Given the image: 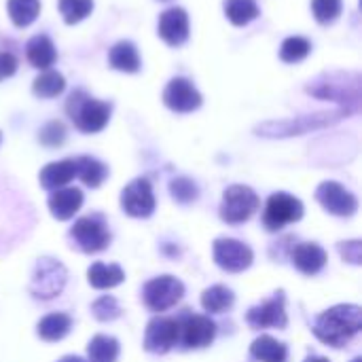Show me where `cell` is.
<instances>
[{"mask_svg":"<svg viewBox=\"0 0 362 362\" xmlns=\"http://www.w3.org/2000/svg\"><path fill=\"white\" fill-rule=\"evenodd\" d=\"M362 329V310L358 305H335L322 312L314 322V335L331 346L344 348Z\"/></svg>","mask_w":362,"mask_h":362,"instance_id":"obj_1","label":"cell"},{"mask_svg":"<svg viewBox=\"0 0 362 362\" xmlns=\"http://www.w3.org/2000/svg\"><path fill=\"white\" fill-rule=\"evenodd\" d=\"M308 93L320 98V100H333L339 102L344 106V110H358V102H361V78L358 74H341V72H333V74H325L320 78H316L312 85H308Z\"/></svg>","mask_w":362,"mask_h":362,"instance_id":"obj_2","label":"cell"},{"mask_svg":"<svg viewBox=\"0 0 362 362\" xmlns=\"http://www.w3.org/2000/svg\"><path fill=\"white\" fill-rule=\"evenodd\" d=\"M110 110H112V106L108 102L95 100L91 95H87L83 89L72 91L68 102H66L68 117L85 134L102 132L106 127L108 119H110Z\"/></svg>","mask_w":362,"mask_h":362,"instance_id":"obj_3","label":"cell"},{"mask_svg":"<svg viewBox=\"0 0 362 362\" xmlns=\"http://www.w3.org/2000/svg\"><path fill=\"white\" fill-rule=\"evenodd\" d=\"M346 110H337V112H316V115H305V117H297V119H286V121H269L257 127L259 136L265 138H288V136H301L305 132L312 129H320L327 127L331 123H337L341 117H346Z\"/></svg>","mask_w":362,"mask_h":362,"instance_id":"obj_4","label":"cell"},{"mask_svg":"<svg viewBox=\"0 0 362 362\" xmlns=\"http://www.w3.org/2000/svg\"><path fill=\"white\" fill-rule=\"evenodd\" d=\"M259 195L246 185H231L223 193L221 202V218L229 225L246 223L259 210Z\"/></svg>","mask_w":362,"mask_h":362,"instance_id":"obj_5","label":"cell"},{"mask_svg":"<svg viewBox=\"0 0 362 362\" xmlns=\"http://www.w3.org/2000/svg\"><path fill=\"white\" fill-rule=\"evenodd\" d=\"M66 280H68V272L59 261L40 259L36 263V269L30 282V293L36 299H53L64 291Z\"/></svg>","mask_w":362,"mask_h":362,"instance_id":"obj_6","label":"cell"},{"mask_svg":"<svg viewBox=\"0 0 362 362\" xmlns=\"http://www.w3.org/2000/svg\"><path fill=\"white\" fill-rule=\"evenodd\" d=\"M182 295H185V284L174 276L153 278L151 282H146V286L142 291L144 305L151 312H165V310L174 308L182 299Z\"/></svg>","mask_w":362,"mask_h":362,"instance_id":"obj_7","label":"cell"},{"mask_svg":"<svg viewBox=\"0 0 362 362\" xmlns=\"http://www.w3.org/2000/svg\"><path fill=\"white\" fill-rule=\"evenodd\" d=\"M303 216V204L301 199L288 195V193H274L263 212V223L269 231H280L282 227L301 221Z\"/></svg>","mask_w":362,"mask_h":362,"instance_id":"obj_8","label":"cell"},{"mask_svg":"<svg viewBox=\"0 0 362 362\" xmlns=\"http://www.w3.org/2000/svg\"><path fill=\"white\" fill-rule=\"evenodd\" d=\"M70 238L83 252H100L110 244V231L102 216H83L70 229Z\"/></svg>","mask_w":362,"mask_h":362,"instance_id":"obj_9","label":"cell"},{"mask_svg":"<svg viewBox=\"0 0 362 362\" xmlns=\"http://www.w3.org/2000/svg\"><path fill=\"white\" fill-rule=\"evenodd\" d=\"M212 252H214L216 265L229 274H240L248 269L255 261L252 250L244 242L231 240V238H218L212 246Z\"/></svg>","mask_w":362,"mask_h":362,"instance_id":"obj_10","label":"cell"},{"mask_svg":"<svg viewBox=\"0 0 362 362\" xmlns=\"http://www.w3.org/2000/svg\"><path fill=\"white\" fill-rule=\"evenodd\" d=\"M121 208L125 214L134 218H146L155 210V195L153 187L146 178L132 180L121 193Z\"/></svg>","mask_w":362,"mask_h":362,"instance_id":"obj_11","label":"cell"},{"mask_svg":"<svg viewBox=\"0 0 362 362\" xmlns=\"http://www.w3.org/2000/svg\"><path fill=\"white\" fill-rule=\"evenodd\" d=\"M316 199H318V204H320L327 212H331V214H335V216H352V214H356V210H358V199H356V195L350 193V191H348L346 187H341L339 182H333V180L322 182V185L316 189Z\"/></svg>","mask_w":362,"mask_h":362,"instance_id":"obj_12","label":"cell"},{"mask_svg":"<svg viewBox=\"0 0 362 362\" xmlns=\"http://www.w3.org/2000/svg\"><path fill=\"white\" fill-rule=\"evenodd\" d=\"M163 104L174 112H193L202 106V93L189 78L176 76L163 89Z\"/></svg>","mask_w":362,"mask_h":362,"instance_id":"obj_13","label":"cell"},{"mask_svg":"<svg viewBox=\"0 0 362 362\" xmlns=\"http://www.w3.org/2000/svg\"><path fill=\"white\" fill-rule=\"evenodd\" d=\"M178 320L174 318H153L144 333V348L153 354H165L178 344Z\"/></svg>","mask_w":362,"mask_h":362,"instance_id":"obj_14","label":"cell"},{"mask_svg":"<svg viewBox=\"0 0 362 362\" xmlns=\"http://www.w3.org/2000/svg\"><path fill=\"white\" fill-rule=\"evenodd\" d=\"M178 339L185 348H206L216 337V325L208 316L189 314L178 322Z\"/></svg>","mask_w":362,"mask_h":362,"instance_id":"obj_15","label":"cell"},{"mask_svg":"<svg viewBox=\"0 0 362 362\" xmlns=\"http://www.w3.org/2000/svg\"><path fill=\"white\" fill-rule=\"evenodd\" d=\"M246 322L252 329H267V327L286 329L288 316H286V310H284V295L276 293L269 301H265L261 305H255L246 314Z\"/></svg>","mask_w":362,"mask_h":362,"instance_id":"obj_16","label":"cell"},{"mask_svg":"<svg viewBox=\"0 0 362 362\" xmlns=\"http://www.w3.org/2000/svg\"><path fill=\"white\" fill-rule=\"evenodd\" d=\"M159 36L170 47H180L189 38V15L180 6H172L159 17Z\"/></svg>","mask_w":362,"mask_h":362,"instance_id":"obj_17","label":"cell"},{"mask_svg":"<svg viewBox=\"0 0 362 362\" xmlns=\"http://www.w3.org/2000/svg\"><path fill=\"white\" fill-rule=\"evenodd\" d=\"M83 206V193L74 187H66V189H55L49 197V210L53 214V218L57 221H68L72 218Z\"/></svg>","mask_w":362,"mask_h":362,"instance_id":"obj_18","label":"cell"},{"mask_svg":"<svg viewBox=\"0 0 362 362\" xmlns=\"http://www.w3.org/2000/svg\"><path fill=\"white\" fill-rule=\"evenodd\" d=\"M25 55H28V62L38 68V70H49L55 59H57V51H55V45L49 36L45 34H36L28 40L25 45Z\"/></svg>","mask_w":362,"mask_h":362,"instance_id":"obj_19","label":"cell"},{"mask_svg":"<svg viewBox=\"0 0 362 362\" xmlns=\"http://www.w3.org/2000/svg\"><path fill=\"white\" fill-rule=\"evenodd\" d=\"M293 265L305 274V276H314L318 274L325 265H327V252L325 248H320L318 244H299L293 252Z\"/></svg>","mask_w":362,"mask_h":362,"instance_id":"obj_20","label":"cell"},{"mask_svg":"<svg viewBox=\"0 0 362 362\" xmlns=\"http://www.w3.org/2000/svg\"><path fill=\"white\" fill-rule=\"evenodd\" d=\"M74 176H76L74 159H64V161H55L42 168L40 185L49 191H55V189H64V185H68Z\"/></svg>","mask_w":362,"mask_h":362,"instance_id":"obj_21","label":"cell"},{"mask_svg":"<svg viewBox=\"0 0 362 362\" xmlns=\"http://www.w3.org/2000/svg\"><path fill=\"white\" fill-rule=\"evenodd\" d=\"M108 62L115 70H121V72H138L140 70L138 49L129 40H119L117 45H112V49L108 53Z\"/></svg>","mask_w":362,"mask_h":362,"instance_id":"obj_22","label":"cell"},{"mask_svg":"<svg viewBox=\"0 0 362 362\" xmlns=\"http://www.w3.org/2000/svg\"><path fill=\"white\" fill-rule=\"evenodd\" d=\"M125 280V274L119 265H106V263H93L87 269V282L98 288V291H106V288H115Z\"/></svg>","mask_w":362,"mask_h":362,"instance_id":"obj_23","label":"cell"},{"mask_svg":"<svg viewBox=\"0 0 362 362\" xmlns=\"http://www.w3.org/2000/svg\"><path fill=\"white\" fill-rule=\"evenodd\" d=\"M70 327H72V318L68 314H62V312H55V314H49L45 316L38 327H36V333L42 341H59L64 339L68 333H70Z\"/></svg>","mask_w":362,"mask_h":362,"instance_id":"obj_24","label":"cell"},{"mask_svg":"<svg viewBox=\"0 0 362 362\" xmlns=\"http://www.w3.org/2000/svg\"><path fill=\"white\" fill-rule=\"evenodd\" d=\"M250 354L261 362H286L288 356L286 346L269 335H261L259 339H255L250 346Z\"/></svg>","mask_w":362,"mask_h":362,"instance_id":"obj_25","label":"cell"},{"mask_svg":"<svg viewBox=\"0 0 362 362\" xmlns=\"http://www.w3.org/2000/svg\"><path fill=\"white\" fill-rule=\"evenodd\" d=\"M74 168H76V176L91 189L100 187L106 176H108V170L102 161L93 159V157H78L74 159Z\"/></svg>","mask_w":362,"mask_h":362,"instance_id":"obj_26","label":"cell"},{"mask_svg":"<svg viewBox=\"0 0 362 362\" xmlns=\"http://www.w3.org/2000/svg\"><path fill=\"white\" fill-rule=\"evenodd\" d=\"M233 301H235L233 293L227 286H221V284L206 288L204 295H202V308L206 312H210V314H223V312H227L233 305Z\"/></svg>","mask_w":362,"mask_h":362,"instance_id":"obj_27","label":"cell"},{"mask_svg":"<svg viewBox=\"0 0 362 362\" xmlns=\"http://www.w3.org/2000/svg\"><path fill=\"white\" fill-rule=\"evenodd\" d=\"M225 15L233 25H248L259 17L257 0H225Z\"/></svg>","mask_w":362,"mask_h":362,"instance_id":"obj_28","label":"cell"},{"mask_svg":"<svg viewBox=\"0 0 362 362\" xmlns=\"http://www.w3.org/2000/svg\"><path fill=\"white\" fill-rule=\"evenodd\" d=\"M89 362H117L119 358V341L108 335H95L87 346Z\"/></svg>","mask_w":362,"mask_h":362,"instance_id":"obj_29","label":"cell"},{"mask_svg":"<svg viewBox=\"0 0 362 362\" xmlns=\"http://www.w3.org/2000/svg\"><path fill=\"white\" fill-rule=\"evenodd\" d=\"M8 17L17 28H28L30 23L36 21L40 13V2L38 0H8L6 2Z\"/></svg>","mask_w":362,"mask_h":362,"instance_id":"obj_30","label":"cell"},{"mask_svg":"<svg viewBox=\"0 0 362 362\" xmlns=\"http://www.w3.org/2000/svg\"><path fill=\"white\" fill-rule=\"evenodd\" d=\"M64 87H66V81L57 70H45L42 74L34 78L32 91L38 98H55L64 91Z\"/></svg>","mask_w":362,"mask_h":362,"instance_id":"obj_31","label":"cell"},{"mask_svg":"<svg viewBox=\"0 0 362 362\" xmlns=\"http://www.w3.org/2000/svg\"><path fill=\"white\" fill-rule=\"evenodd\" d=\"M312 51V45L308 38L303 36H288L282 47H280V59L286 64H297L301 59H305Z\"/></svg>","mask_w":362,"mask_h":362,"instance_id":"obj_32","label":"cell"},{"mask_svg":"<svg viewBox=\"0 0 362 362\" xmlns=\"http://www.w3.org/2000/svg\"><path fill=\"white\" fill-rule=\"evenodd\" d=\"M93 11V0H59V13L68 25L83 21Z\"/></svg>","mask_w":362,"mask_h":362,"instance_id":"obj_33","label":"cell"},{"mask_svg":"<svg viewBox=\"0 0 362 362\" xmlns=\"http://www.w3.org/2000/svg\"><path fill=\"white\" fill-rule=\"evenodd\" d=\"M344 2L341 0H312V11L318 23L329 25L341 15Z\"/></svg>","mask_w":362,"mask_h":362,"instance_id":"obj_34","label":"cell"},{"mask_svg":"<svg viewBox=\"0 0 362 362\" xmlns=\"http://www.w3.org/2000/svg\"><path fill=\"white\" fill-rule=\"evenodd\" d=\"M170 193L172 197L178 202V204H191L197 199L199 191H197V185L191 180V178H185V176H178L170 182Z\"/></svg>","mask_w":362,"mask_h":362,"instance_id":"obj_35","label":"cell"},{"mask_svg":"<svg viewBox=\"0 0 362 362\" xmlns=\"http://www.w3.org/2000/svg\"><path fill=\"white\" fill-rule=\"evenodd\" d=\"M91 312H93V316H95L100 322H110V320H117V318L121 316V308H119L117 299L110 297V295H104V297H100L98 301H93Z\"/></svg>","mask_w":362,"mask_h":362,"instance_id":"obj_36","label":"cell"},{"mask_svg":"<svg viewBox=\"0 0 362 362\" xmlns=\"http://www.w3.org/2000/svg\"><path fill=\"white\" fill-rule=\"evenodd\" d=\"M38 138H40V142H42L45 146H59V144H64V140H66V127H64L59 121H49V123L40 129Z\"/></svg>","mask_w":362,"mask_h":362,"instance_id":"obj_37","label":"cell"},{"mask_svg":"<svg viewBox=\"0 0 362 362\" xmlns=\"http://www.w3.org/2000/svg\"><path fill=\"white\" fill-rule=\"evenodd\" d=\"M339 252L352 265H361L362 263V242H358V240H354V242H341L339 244Z\"/></svg>","mask_w":362,"mask_h":362,"instance_id":"obj_38","label":"cell"},{"mask_svg":"<svg viewBox=\"0 0 362 362\" xmlns=\"http://www.w3.org/2000/svg\"><path fill=\"white\" fill-rule=\"evenodd\" d=\"M17 70V59L11 53H0V81L13 76Z\"/></svg>","mask_w":362,"mask_h":362,"instance_id":"obj_39","label":"cell"},{"mask_svg":"<svg viewBox=\"0 0 362 362\" xmlns=\"http://www.w3.org/2000/svg\"><path fill=\"white\" fill-rule=\"evenodd\" d=\"M57 362H85L81 356H64L62 361H57Z\"/></svg>","mask_w":362,"mask_h":362,"instance_id":"obj_40","label":"cell"},{"mask_svg":"<svg viewBox=\"0 0 362 362\" xmlns=\"http://www.w3.org/2000/svg\"><path fill=\"white\" fill-rule=\"evenodd\" d=\"M305 362H331L329 358H325V356H310Z\"/></svg>","mask_w":362,"mask_h":362,"instance_id":"obj_41","label":"cell"},{"mask_svg":"<svg viewBox=\"0 0 362 362\" xmlns=\"http://www.w3.org/2000/svg\"><path fill=\"white\" fill-rule=\"evenodd\" d=\"M352 362H362V358H354V361Z\"/></svg>","mask_w":362,"mask_h":362,"instance_id":"obj_42","label":"cell"},{"mask_svg":"<svg viewBox=\"0 0 362 362\" xmlns=\"http://www.w3.org/2000/svg\"><path fill=\"white\" fill-rule=\"evenodd\" d=\"M0 142H2V134H0Z\"/></svg>","mask_w":362,"mask_h":362,"instance_id":"obj_43","label":"cell"}]
</instances>
